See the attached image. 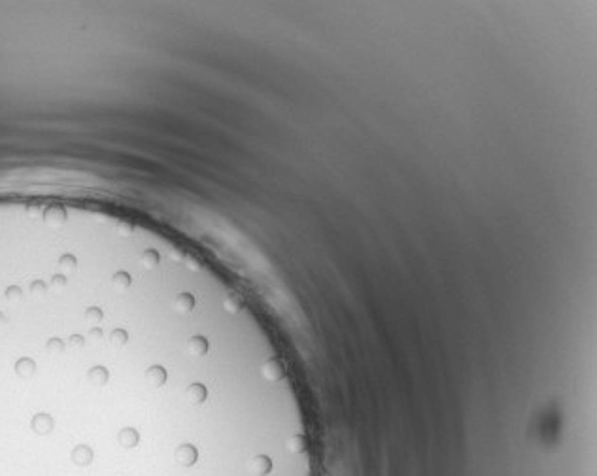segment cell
Masks as SVG:
<instances>
[{
  "mask_svg": "<svg viewBox=\"0 0 597 476\" xmlns=\"http://www.w3.org/2000/svg\"><path fill=\"white\" fill-rule=\"evenodd\" d=\"M31 429L36 434H40V436L49 434L55 429L53 416H51V414H47V412L34 414V416H32V420H31Z\"/></svg>",
  "mask_w": 597,
  "mask_h": 476,
  "instance_id": "6da1fadb",
  "label": "cell"
},
{
  "mask_svg": "<svg viewBox=\"0 0 597 476\" xmlns=\"http://www.w3.org/2000/svg\"><path fill=\"white\" fill-rule=\"evenodd\" d=\"M70 459L74 461L76 465L87 467V465H91V461L95 459V452H93L91 446L78 444V446H74V450L70 452Z\"/></svg>",
  "mask_w": 597,
  "mask_h": 476,
  "instance_id": "3957f363",
  "label": "cell"
},
{
  "mask_svg": "<svg viewBox=\"0 0 597 476\" xmlns=\"http://www.w3.org/2000/svg\"><path fill=\"white\" fill-rule=\"evenodd\" d=\"M144 378H146V382L151 388H163L169 382V370L165 369L163 365H151V367L146 369Z\"/></svg>",
  "mask_w": 597,
  "mask_h": 476,
  "instance_id": "7a4b0ae2",
  "label": "cell"
},
{
  "mask_svg": "<svg viewBox=\"0 0 597 476\" xmlns=\"http://www.w3.org/2000/svg\"><path fill=\"white\" fill-rule=\"evenodd\" d=\"M118 440L123 448L130 450V448H136L140 444V433L134 427H123L118 434Z\"/></svg>",
  "mask_w": 597,
  "mask_h": 476,
  "instance_id": "277c9868",
  "label": "cell"
}]
</instances>
